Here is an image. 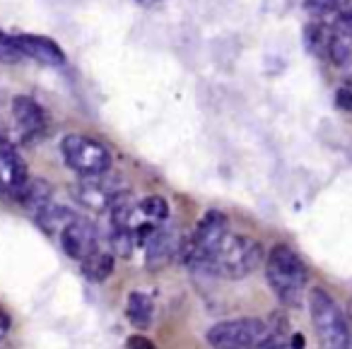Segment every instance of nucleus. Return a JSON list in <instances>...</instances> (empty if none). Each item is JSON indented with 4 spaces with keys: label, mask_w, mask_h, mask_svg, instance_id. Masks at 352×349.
Segmentation results:
<instances>
[{
    "label": "nucleus",
    "mask_w": 352,
    "mask_h": 349,
    "mask_svg": "<svg viewBox=\"0 0 352 349\" xmlns=\"http://www.w3.org/2000/svg\"><path fill=\"white\" fill-rule=\"evenodd\" d=\"M347 325H350V337H352V301H350V311H347Z\"/></svg>",
    "instance_id": "nucleus-23"
},
{
    "label": "nucleus",
    "mask_w": 352,
    "mask_h": 349,
    "mask_svg": "<svg viewBox=\"0 0 352 349\" xmlns=\"http://www.w3.org/2000/svg\"><path fill=\"white\" fill-rule=\"evenodd\" d=\"M12 118H15V128L20 133L22 142H34L39 137H44L46 126H49L41 104L27 97V94H20V97L12 99Z\"/></svg>",
    "instance_id": "nucleus-8"
},
{
    "label": "nucleus",
    "mask_w": 352,
    "mask_h": 349,
    "mask_svg": "<svg viewBox=\"0 0 352 349\" xmlns=\"http://www.w3.org/2000/svg\"><path fill=\"white\" fill-rule=\"evenodd\" d=\"M309 313H311L314 330H316L323 347H331V349L350 347L352 344L350 325H347L345 313L331 299V294H326L318 286L309 291Z\"/></svg>",
    "instance_id": "nucleus-4"
},
{
    "label": "nucleus",
    "mask_w": 352,
    "mask_h": 349,
    "mask_svg": "<svg viewBox=\"0 0 352 349\" xmlns=\"http://www.w3.org/2000/svg\"><path fill=\"white\" fill-rule=\"evenodd\" d=\"M82 270L92 282H104L113 272V253L97 248L92 256L82 260Z\"/></svg>",
    "instance_id": "nucleus-15"
},
{
    "label": "nucleus",
    "mask_w": 352,
    "mask_h": 349,
    "mask_svg": "<svg viewBox=\"0 0 352 349\" xmlns=\"http://www.w3.org/2000/svg\"><path fill=\"white\" fill-rule=\"evenodd\" d=\"M27 183V164L20 157L17 147L0 135V190L15 195Z\"/></svg>",
    "instance_id": "nucleus-10"
},
{
    "label": "nucleus",
    "mask_w": 352,
    "mask_h": 349,
    "mask_svg": "<svg viewBox=\"0 0 352 349\" xmlns=\"http://www.w3.org/2000/svg\"><path fill=\"white\" fill-rule=\"evenodd\" d=\"M225 234H227V217L225 214L222 212H208L206 217L198 222L191 241L184 246V260H186V265L196 267V270H206L212 251L220 246V241L225 238Z\"/></svg>",
    "instance_id": "nucleus-6"
},
{
    "label": "nucleus",
    "mask_w": 352,
    "mask_h": 349,
    "mask_svg": "<svg viewBox=\"0 0 352 349\" xmlns=\"http://www.w3.org/2000/svg\"><path fill=\"white\" fill-rule=\"evenodd\" d=\"M208 344L217 349H249V347H283L285 335L270 323L258 318L222 320L208 330Z\"/></svg>",
    "instance_id": "nucleus-2"
},
{
    "label": "nucleus",
    "mask_w": 352,
    "mask_h": 349,
    "mask_svg": "<svg viewBox=\"0 0 352 349\" xmlns=\"http://www.w3.org/2000/svg\"><path fill=\"white\" fill-rule=\"evenodd\" d=\"M121 193L123 190H118L116 185L109 181L107 174L82 176V183L75 185V198H78V203L89 210H97V212L111 207V203Z\"/></svg>",
    "instance_id": "nucleus-9"
},
{
    "label": "nucleus",
    "mask_w": 352,
    "mask_h": 349,
    "mask_svg": "<svg viewBox=\"0 0 352 349\" xmlns=\"http://www.w3.org/2000/svg\"><path fill=\"white\" fill-rule=\"evenodd\" d=\"M8 328H10V320H8L6 315L0 313V339H3L8 335Z\"/></svg>",
    "instance_id": "nucleus-22"
},
{
    "label": "nucleus",
    "mask_w": 352,
    "mask_h": 349,
    "mask_svg": "<svg viewBox=\"0 0 352 349\" xmlns=\"http://www.w3.org/2000/svg\"><path fill=\"white\" fill-rule=\"evenodd\" d=\"M176 248H179V236H176L174 229L157 227L155 232L147 236L145 251H147V267L157 270V267H164L166 262L174 258Z\"/></svg>",
    "instance_id": "nucleus-12"
},
{
    "label": "nucleus",
    "mask_w": 352,
    "mask_h": 349,
    "mask_svg": "<svg viewBox=\"0 0 352 349\" xmlns=\"http://www.w3.org/2000/svg\"><path fill=\"white\" fill-rule=\"evenodd\" d=\"M265 277L273 289V294L280 299V304L287 308H299L307 296L309 272L304 260L287 246L278 243L270 248L268 260H265Z\"/></svg>",
    "instance_id": "nucleus-1"
},
{
    "label": "nucleus",
    "mask_w": 352,
    "mask_h": 349,
    "mask_svg": "<svg viewBox=\"0 0 352 349\" xmlns=\"http://www.w3.org/2000/svg\"><path fill=\"white\" fill-rule=\"evenodd\" d=\"M152 311H155V306H152V299L147 294H142V291H131L128 294L126 315L135 328L145 330L152 323Z\"/></svg>",
    "instance_id": "nucleus-14"
},
{
    "label": "nucleus",
    "mask_w": 352,
    "mask_h": 349,
    "mask_svg": "<svg viewBox=\"0 0 352 349\" xmlns=\"http://www.w3.org/2000/svg\"><path fill=\"white\" fill-rule=\"evenodd\" d=\"M140 3H155V0H140Z\"/></svg>",
    "instance_id": "nucleus-24"
},
{
    "label": "nucleus",
    "mask_w": 352,
    "mask_h": 349,
    "mask_svg": "<svg viewBox=\"0 0 352 349\" xmlns=\"http://www.w3.org/2000/svg\"><path fill=\"white\" fill-rule=\"evenodd\" d=\"M336 104L342 109V111L352 113V85H345V87L338 89V94H336Z\"/></svg>",
    "instance_id": "nucleus-20"
},
{
    "label": "nucleus",
    "mask_w": 352,
    "mask_h": 349,
    "mask_svg": "<svg viewBox=\"0 0 352 349\" xmlns=\"http://www.w3.org/2000/svg\"><path fill=\"white\" fill-rule=\"evenodd\" d=\"M60 155H63L68 169L80 176H99L111 169V155L99 140L87 135H65L60 142Z\"/></svg>",
    "instance_id": "nucleus-5"
},
{
    "label": "nucleus",
    "mask_w": 352,
    "mask_h": 349,
    "mask_svg": "<svg viewBox=\"0 0 352 349\" xmlns=\"http://www.w3.org/2000/svg\"><path fill=\"white\" fill-rule=\"evenodd\" d=\"M350 85H352V80H350Z\"/></svg>",
    "instance_id": "nucleus-25"
},
{
    "label": "nucleus",
    "mask_w": 352,
    "mask_h": 349,
    "mask_svg": "<svg viewBox=\"0 0 352 349\" xmlns=\"http://www.w3.org/2000/svg\"><path fill=\"white\" fill-rule=\"evenodd\" d=\"M138 212H140L142 219L157 224L169 217V205H166V200L160 198V195H152V198H145L138 203Z\"/></svg>",
    "instance_id": "nucleus-16"
},
{
    "label": "nucleus",
    "mask_w": 352,
    "mask_h": 349,
    "mask_svg": "<svg viewBox=\"0 0 352 349\" xmlns=\"http://www.w3.org/2000/svg\"><path fill=\"white\" fill-rule=\"evenodd\" d=\"M336 22L352 32V0H336Z\"/></svg>",
    "instance_id": "nucleus-19"
},
{
    "label": "nucleus",
    "mask_w": 352,
    "mask_h": 349,
    "mask_svg": "<svg viewBox=\"0 0 352 349\" xmlns=\"http://www.w3.org/2000/svg\"><path fill=\"white\" fill-rule=\"evenodd\" d=\"M304 10L316 20L336 22V0H304Z\"/></svg>",
    "instance_id": "nucleus-17"
},
{
    "label": "nucleus",
    "mask_w": 352,
    "mask_h": 349,
    "mask_svg": "<svg viewBox=\"0 0 352 349\" xmlns=\"http://www.w3.org/2000/svg\"><path fill=\"white\" fill-rule=\"evenodd\" d=\"M261 260H263V248L258 241L227 232L220 246L212 251L206 272L225 277V280H244L261 265Z\"/></svg>",
    "instance_id": "nucleus-3"
},
{
    "label": "nucleus",
    "mask_w": 352,
    "mask_h": 349,
    "mask_svg": "<svg viewBox=\"0 0 352 349\" xmlns=\"http://www.w3.org/2000/svg\"><path fill=\"white\" fill-rule=\"evenodd\" d=\"M51 198H54V193H51V185L46 183L44 179H32V181L27 179V183L22 185V190L17 193V200L22 203V207L30 210L36 217L49 207Z\"/></svg>",
    "instance_id": "nucleus-13"
},
{
    "label": "nucleus",
    "mask_w": 352,
    "mask_h": 349,
    "mask_svg": "<svg viewBox=\"0 0 352 349\" xmlns=\"http://www.w3.org/2000/svg\"><path fill=\"white\" fill-rule=\"evenodd\" d=\"M128 347H152L147 339H142V337H131L128 339Z\"/></svg>",
    "instance_id": "nucleus-21"
},
{
    "label": "nucleus",
    "mask_w": 352,
    "mask_h": 349,
    "mask_svg": "<svg viewBox=\"0 0 352 349\" xmlns=\"http://www.w3.org/2000/svg\"><path fill=\"white\" fill-rule=\"evenodd\" d=\"M22 58H25V54H22L15 36L0 32V63H20Z\"/></svg>",
    "instance_id": "nucleus-18"
},
{
    "label": "nucleus",
    "mask_w": 352,
    "mask_h": 349,
    "mask_svg": "<svg viewBox=\"0 0 352 349\" xmlns=\"http://www.w3.org/2000/svg\"><path fill=\"white\" fill-rule=\"evenodd\" d=\"M17 44H20L22 54L25 58H32V60H39L44 65H63L65 63V54L56 41L46 39V36H39V34H17L15 36Z\"/></svg>",
    "instance_id": "nucleus-11"
},
{
    "label": "nucleus",
    "mask_w": 352,
    "mask_h": 349,
    "mask_svg": "<svg viewBox=\"0 0 352 349\" xmlns=\"http://www.w3.org/2000/svg\"><path fill=\"white\" fill-rule=\"evenodd\" d=\"M58 238H60L63 251L80 262H82L85 258H89L99 248L97 227H94L92 222H87V219L78 217V214H73V217L63 224V229L58 232Z\"/></svg>",
    "instance_id": "nucleus-7"
}]
</instances>
